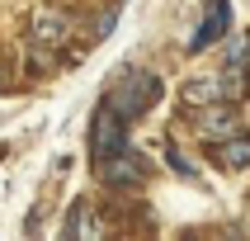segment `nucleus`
<instances>
[{
  "instance_id": "10",
  "label": "nucleus",
  "mask_w": 250,
  "mask_h": 241,
  "mask_svg": "<svg viewBox=\"0 0 250 241\" xmlns=\"http://www.w3.org/2000/svg\"><path fill=\"white\" fill-rule=\"evenodd\" d=\"M212 99H222V85H217V76H198V81L184 85V104H189V109H198V104H212Z\"/></svg>"
},
{
  "instance_id": "9",
  "label": "nucleus",
  "mask_w": 250,
  "mask_h": 241,
  "mask_svg": "<svg viewBox=\"0 0 250 241\" xmlns=\"http://www.w3.org/2000/svg\"><path fill=\"white\" fill-rule=\"evenodd\" d=\"M217 85H222V99H246L250 95V62H227Z\"/></svg>"
},
{
  "instance_id": "4",
  "label": "nucleus",
  "mask_w": 250,
  "mask_h": 241,
  "mask_svg": "<svg viewBox=\"0 0 250 241\" xmlns=\"http://www.w3.org/2000/svg\"><path fill=\"white\" fill-rule=\"evenodd\" d=\"M227 28H231V5H227V0H212V5H208V14H203V24H198V33L189 38V47H194V52H203L208 43H217V38H222Z\"/></svg>"
},
{
  "instance_id": "11",
  "label": "nucleus",
  "mask_w": 250,
  "mask_h": 241,
  "mask_svg": "<svg viewBox=\"0 0 250 241\" xmlns=\"http://www.w3.org/2000/svg\"><path fill=\"white\" fill-rule=\"evenodd\" d=\"M113 19H118L113 10H104V14H99V24H95V38H109V33H113Z\"/></svg>"
},
{
  "instance_id": "2",
  "label": "nucleus",
  "mask_w": 250,
  "mask_h": 241,
  "mask_svg": "<svg viewBox=\"0 0 250 241\" xmlns=\"http://www.w3.org/2000/svg\"><path fill=\"white\" fill-rule=\"evenodd\" d=\"M127 118H118V113L109 109V104H99L95 109V118H90V161L95 166H104L109 156H118L127 147Z\"/></svg>"
},
{
  "instance_id": "8",
  "label": "nucleus",
  "mask_w": 250,
  "mask_h": 241,
  "mask_svg": "<svg viewBox=\"0 0 250 241\" xmlns=\"http://www.w3.org/2000/svg\"><path fill=\"white\" fill-rule=\"evenodd\" d=\"M99 227H95V203H85V198H76L66 208V222H62V237H95Z\"/></svg>"
},
{
  "instance_id": "7",
  "label": "nucleus",
  "mask_w": 250,
  "mask_h": 241,
  "mask_svg": "<svg viewBox=\"0 0 250 241\" xmlns=\"http://www.w3.org/2000/svg\"><path fill=\"white\" fill-rule=\"evenodd\" d=\"M28 28H33V38H38L42 47H57V43L71 38V19H66L62 10H38Z\"/></svg>"
},
{
  "instance_id": "12",
  "label": "nucleus",
  "mask_w": 250,
  "mask_h": 241,
  "mask_svg": "<svg viewBox=\"0 0 250 241\" xmlns=\"http://www.w3.org/2000/svg\"><path fill=\"white\" fill-rule=\"evenodd\" d=\"M166 161H170V166H175V170H180V175H194V170H189V161H184V156L175 152V147H170V152H166Z\"/></svg>"
},
{
  "instance_id": "1",
  "label": "nucleus",
  "mask_w": 250,
  "mask_h": 241,
  "mask_svg": "<svg viewBox=\"0 0 250 241\" xmlns=\"http://www.w3.org/2000/svg\"><path fill=\"white\" fill-rule=\"evenodd\" d=\"M156 99H161V76H156V71H142V66H123L109 81V90H104V104H109L118 118H127V123L142 118Z\"/></svg>"
},
{
  "instance_id": "3",
  "label": "nucleus",
  "mask_w": 250,
  "mask_h": 241,
  "mask_svg": "<svg viewBox=\"0 0 250 241\" xmlns=\"http://www.w3.org/2000/svg\"><path fill=\"white\" fill-rule=\"evenodd\" d=\"M194 123H198V132L203 137H227V132H236V123H241V113H236V99H227V104H198V113H194Z\"/></svg>"
},
{
  "instance_id": "6",
  "label": "nucleus",
  "mask_w": 250,
  "mask_h": 241,
  "mask_svg": "<svg viewBox=\"0 0 250 241\" xmlns=\"http://www.w3.org/2000/svg\"><path fill=\"white\" fill-rule=\"evenodd\" d=\"M208 152H212V161H217L222 170H246L250 166V132H236V137L227 132V137L212 142Z\"/></svg>"
},
{
  "instance_id": "5",
  "label": "nucleus",
  "mask_w": 250,
  "mask_h": 241,
  "mask_svg": "<svg viewBox=\"0 0 250 241\" xmlns=\"http://www.w3.org/2000/svg\"><path fill=\"white\" fill-rule=\"evenodd\" d=\"M99 175H104L109 184H142V180H146V161L132 156V152L123 147L118 156H109V161L99 166Z\"/></svg>"
}]
</instances>
